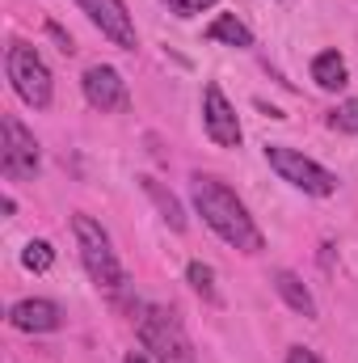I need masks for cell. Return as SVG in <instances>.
Returning <instances> with one entry per match:
<instances>
[{
    "label": "cell",
    "instance_id": "6da1fadb",
    "mask_svg": "<svg viewBox=\"0 0 358 363\" xmlns=\"http://www.w3.org/2000/svg\"><path fill=\"white\" fill-rule=\"evenodd\" d=\"M190 194H194V207H198L202 224H207L219 241H228V245L241 250V254H262V250H266L262 228L253 224L249 207L236 199V190H232L228 182L211 178V174H198V178L190 182Z\"/></svg>",
    "mask_w": 358,
    "mask_h": 363
},
{
    "label": "cell",
    "instance_id": "7a4b0ae2",
    "mask_svg": "<svg viewBox=\"0 0 358 363\" xmlns=\"http://www.w3.org/2000/svg\"><path fill=\"white\" fill-rule=\"evenodd\" d=\"M72 233H76V250H81V267L89 271V279L97 287H110V291H118L127 279H122V267H118V254H114V245H110V233L85 216V211H76L72 216Z\"/></svg>",
    "mask_w": 358,
    "mask_h": 363
},
{
    "label": "cell",
    "instance_id": "3957f363",
    "mask_svg": "<svg viewBox=\"0 0 358 363\" xmlns=\"http://www.w3.org/2000/svg\"><path fill=\"white\" fill-rule=\"evenodd\" d=\"M4 72H8V85L13 93L30 106V110H47L55 85H51V68L42 64V55L30 47V43H8L4 51Z\"/></svg>",
    "mask_w": 358,
    "mask_h": 363
},
{
    "label": "cell",
    "instance_id": "277c9868",
    "mask_svg": "<svg viewBox=\"0 0 358 363\" xmlns=\"http://www.w3.org/2000/svg\"><path fill=\"white\" fill-rule=\"evenodd\" d=\"M139 342H144V351L156 363H198L185 330H181V321L169 308H152L148 304L139 313Z\"/></svg>",
    "mask_w": 358,
    "mask_h": 363
},
{
    "label": "cell",
    "instance_id": "5b68a950",
    "mask_svg": "<svg viewBox=\"0 0 358 363\" xmlns=\"http://www.w3.org/2000/svg\"><path fill=\"white\" fill-rule=\"evenodd\" d=\"M266 161H270V169H274L278 178L291 182V186H295V190H304V194L329 199V194L337 190V178H333L325 165H316L312 157H304L299 148H287V144H266Z\"/></svg>",
    "mask_w": 358,
    "mask_h": 363
},
{
    "label": "cell",
    "instance_id": "8992f818",
    "mask_svg": "<svg viewBox=\"0 0 358 363\" xmlns=\"http://www.w3.org/2000/svg\"><path fill=\"white\" fill-rule=\"evenodd\" d=\"M0 174L13 178V182H34L38 174H42L38 140H34L13 114L0 118Z\"/></svg>",
    "mask_w": 358,
    "mask_h": 363
},
{
    "label": "cell",
    "instance_id": "52a82bcc",
    "mask_svg": "<svg viewBox=\"0 0 358 363\" xmlns=\"http://www.w3.org/2000/svg\"><path fill=\"white\" fill-rule=\"evenodd\" d=\"M72 4L89 17L93 26L101 30V38H110L114 47H122V51H135L139 47L135 21H131V13H127L122 0H72Z\"/></svg>",
    "mask_w": 358,
    "mask_h": 363
},
{
    "label": "cell",
    "instance_id": "ba28073f",
    "mask_svg": "<svg viewBox=\"0 0 358 363\" xmlns=\"http://www.w3.org/2000/svg\"><path fill=\"white\" fill-rule=\"evenodd\" d=\"M81 89H85V101H89L93 110H101V114H122V110L131 106V89H127L122 72L110 68V64H93V68H85Z\"/></svg>",
    "mask_w": 358,
    "mask_h": 363
},
{
    "label": "cell",
    "instance_id": "9c48e42d",
    "mask_svg": "<svg viewBox=\"0 0 358 363\" xmlns=\"http://www.w3.org/2000/svg\"><path fill=\"white\" fill-rule=\"evenodd\" d=\"M202 127H207V135H211L219 148H241L236 110H232V101L224 97V89H219L215 81L202 85Z\"/></svg>",
    "mask_w": 358,
    "mask_h": 363
},
{
    "label": "cell",
    "instance_id": "30bf717a",
    "mask_svg": "<svg viewBox=\"0 0 358 363\" xmlns=\"http://www.w3.org/2000/svg\"><path fill=\"white\" fill-rule=\"evenodd\" d=\"M8 325L21 330V334H55L64 325V308L55 300H42V296H30V300H17L8 308Z\"/></svg>",
    "mask_w": 358,
    "mask_h": 363
},
{
    "label": "cell",
    "instance_id": "8fae6325",
    "mask_svg": "<svg viewBox=\"0 0 358 363\" xmlns=\"http://www.w3.org/2000/svg\"><path fill=\"white\" fill-rule=\"evenodd\" d=\"M274 291L287 300V308H295L299 317H316V300H312V291L304 287V279L295 271H274Z\"/></svg>",
    "mask_w": 358,
    "mask_h": 363
},
{
    "label": "cell",
    "instance_id": "7c38bea8",
    "mask_svg": "<svg viewBox=\"0 0 358 363\" xmlns=\"http://www.w3.org/2000/svg\"><path fill=\"white\" fill-rule=\"evenodd\" d=\"M312 81L325 93H337V89L350 85V68H346V60H342L337 51H321V55L312 60Z\"/></svg>",
    "mask_w": 358,
    "mask_h": 363
},
{
    "label": "cell",
    "instance_id": "4fadbf2b",
    "mask_svg": "<svg viewBox=\"0 0 358 363\" xmlns=\"http://www.w3.org/2000/svg\"><path fill=\"white\" fill-rule=\"evenodd\" d=\"M207 38H211V43L241 47V51H245V47H253V30H249V26L236 17V13H219V17L207 26Z\"/></svg>",
    "mask_w": 358,
    "mask_h": 363
},
{
    "label": "cell",
    "instance_id": "5bb4252c",
    "mask_svg": "<svg viewBox=\"0 0 358 363\" xmlns=\"http://www.w3.org/2000/svg\"><path fill=\"white\" fill-rule=\"evenodd\" d=\"M144 182V190H148V199L156 203V211H161V220L173 228V233H185V211H181V203H178V194H169L165 186L156 178H139Z\"/></svg>",
    "mask_w": 358,
    "mask_h": 363
},
{
    "label": "cell",
    "instance_id": "9a60e30c",
    "mask_svg": "<svg viewBox=\"0 0 358 363\" xmlns=\"http://www.w3.org/2000/svg\"><path fill=\"white\" fill-rule=\"evenodd\" d=\"M185 279H190V287H194L202 300H211V304L219 300V291H215V271H211L207 262H190V267H185Z\"/></svg>",
    "mask_w": 358,
    "mask_h": 363
},
{
    "label": "cell",
    "instance_id": "2e32d148",
    "mask_svg": "<svg viewBox=\"0 0 358 363\" xmlns=\"http://www.w3.org/2000/svg\"><path fill=\"white\" fill-rule=\"evenodd\" d=\"M51 262H55V250H51V241H30L25 250H21V267L34 274L51 271Z\"/></svg>",
    "mask_w": 358,
    "mask_h": 363
},
{
    "label": "cell",
    "instance_id": "e0dca14e",
    "mask_svg": "<svg viewBox=\"0 0 358 363\" xmlns=\"http://www.w3.org/2000/svg\"><path fill=\"white\" fill-rule=\"evenodd\" d=\"M329 127H333V131H346V135H358V97L342 101V106L329 114Z\"/></svg>",
    "mask_w": 358,
    "mask_h": 363
},
{
    "label": "cell",
    "instance_id": "ac0fdd59",
    "mask_svg": "<svg viewBox=\"0 0 358 363\" xmlns=\"http://www.w3.org/2000/svg\"><path fill=\"white\" fill-rule=\"evenodd\" d=\"M215 0H165V9L169 13H178V17H194V13H207Z\"/></svg>",
    "mask_w": 358,
    "mask_h": 363
},
{
    "label": "cell",
    "instance_id": "d6986e66",
    "mask_svg": "<svg viewBox=\"0 0 358 363\" xmlns=\"http://www.w3.org/2000/svg\"><path fill=\"white\" fill-rule=\"evenodd\" d=\"M47 34H51V38L59 43V51H64V55H72V51H76V47H72V34H68L64 26H55V21H47Z\"/></svg>",
    "mask_w": 358,
    "mask_h": 363
},
{
    "label": "cell",
    "instance_id": "ffe728a7",
    "mask_svg": "<svg viewBox=\"0 0 358 363\" xmlns=\"http://www.w3.org/2000/svg\"><path fill=\"white\" fill-rule=\"evenodd\" d=\"M287 363H325L316 351H308V347H291L287 351Z\"/></svg>",
    "mask_w": 358,
    "mask_h": 363
},
{
    "label": "cell",
    "instance_id": "44dd1931",
    "mask_svg": "<svg viewBox=\"0 0 358 363\" xmlns=\"http://www.w3.org/2000/svg\"><path fill=\"white\" fill-rule=\"evenodd\" d=\"M127 363H148V355H144V351H131V355H127Z\"/></svg>",
    "mask_w": 358,
    "mask_h": 363
}]
</instances>
